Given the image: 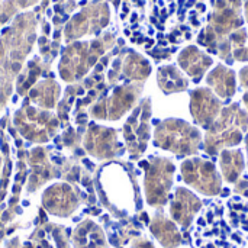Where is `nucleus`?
Listing matches in <instances>:
<instances>
[{
  "instance_id": "nucleus-8",
  "label": "nucleus",
  "mask_w": 248,
  "mask_h": 248,
  "mask_svg": "<svg viewBox=\"0 0 248 248\" xmlns=\"http://www.w3.org/2000/svg\"><path fill=\"white\" fill-rule=\"evenodd\" d=\"M134 248H155V247H154V244H153L151 241H148V240H145V238H140V240H137V241H135Z\"/></svg>"
},
{
  "instance_id": "nucleus-5",
  "label": "nucleus",
  "mask_w": 248,
  "mask_h": 248,
  "mask_svg": "<svg viewBox=\"0 0 248 248\" xmlns=\"http://www.w3.org/2000/svg\"><path fill=\"white\" fill-rule=\"evenodd\" d=\"M202 209V201L185 187L176 190V196L170 206V215L174 222L183 228H189L195 219V215Z\"/></svg>"
},
{
  "instance_id": "nucleus-2",
  "label": "nucleus",
  "mask_w": 248,
  "mask_h": 248,
  "mask_svg": "<svg viewBox=\"0 0 248 248\" xmlns=\"http://www.w3.org/2000/svg\"><path fill=\"white\" fill-rule=\"evenodd\" d=\"M235 125H248V116L238 106H231L222 112V118L211 126L206 135L205 148L209 154H217L224 144L235 145L241 141V134L246 128H235Z\"/></svg>"
},
{
  "instance_id": "nucleus-7",
  "label": "nucleus",
  "mask_w": 248,
  "mask_h": 248,
  "mask_svg": "<svg viewBox=\"0 0 248 248\" xmlns=\"http://www.w3.org/2000/svg\"><path fill=\"white\" fill-rule=\"evenodd\" d=\"M221 161H222V171H224V177L227 182L232 183L235 182L241 171H243V155L241 153H228V151H224L222 157H221Z\"/></svg>"
},
{
  "instance_id": "nucleus-6",
  "label": "nucleus",
  "mask_w": 248,
  "mask_h": 248,
  "mask_svg": "<svg viewBox=\"0 0 248 248\" xmlns=\"http://www.w3.org/2000/svg\"><path fill=\"white\" fill-rule=\"evenodd\" d=\"M150 231L164 248H177L183 244L182 234L179 232L176 224L164 217L163 209L151 219Z\"/></svg>"
},
{
  "instance_id": "nucleus-14",
  "label": "nucleus",
  "mask_w": 248,
  "mask_h": 248,
  "mask_svg": "<svg viewBox=\"0 0 248 248\" xmlns=\"http://www.w3.org/2000/svg\"><path fill=\"white\" fill-rule=\"evenodd\" d=\"M92 46H93V48H99V42H93Z\"/></svg>"
},
{
  "instance_id": "nucleus-16",
  "label": "nucleus",
  "mask_w": 248,
  "mask_h": 248,
  "mask_svg": "<svg viewBox=\"0 0 248 248\" xmlns=\"http://www.w3.org/2000/svg\"><path fill=\"white\" fill-rule=\"evenodd\" d=\"M25 1H26V0H20V3H25Z\"/></svg>"
},
{
  "instance_id": "nucleus-10",
  "label": "nucleus",
  "mask_w": 248,
  "mask_h": 248,
  "mask_svg": "<svg viewBox=\"0 0 248 248\" xmlns=\"http://www.w3.org/2000/svg\"><path fill=\"white\" fill-rule=\"evenodd\" d=\"M89 62H90V64H94V62H96V57H90V58H89Z\"/></svg>"
},
{
  "instance_id": "nucleus-13",
  "label": "nucleus",
  "mask_w": 248,
  "mask_h": 248,
  "mask_svg": "<svg viewBox=\"0 0 248 248\" xmlns=\"http://www.w3.org/2000/svg\"><path fill=\"white\" fill-rule=\"evenodd\" d=\"M33 41H35V35H31L29 36V42H33Z\"/></svg>"
},
{
  "instance_id": "nucleus-15",
  "label": "nucleus",
  "mask_w": 248,
  "mask_h": 248,
  "mask_svg": "<svg viewBox=\"0 0 248 248\" xmlns=\"http://www.w3.org/2000/svg\"><path fill=\"white\" fill-rule=\"evenodd\" d=\"M31 96H32V97L36 96V92H35V90H31Z\"/></svg>"
},
{
  "instance_id": "nucleus-1",
  "label": "nucleus",
  "mask_w": 248,
  "mask_h": 248,
  "mask_svg": "<svg viewBox=\"0 0 248 248\" xmlns=\"http://www.w3.org/2000/svg\"><path fill=\"white\" fill-rule=\"evenodd\" d=\"M154 144L176 154H193L201 147V134L183 121L169 119L157 128Z\"/></svg>"
},
{
  "instance_id": "nucleus-3",
  "label": "nucleus",
  "mask_w": 248,
  "mask_h": 248,
  "mask_svg": "<svg viewBox=\"0 0 248 248\" xmlns=\"http://www.w3.org/2000/svg\"><path fill=\"white\" fill-rule=\"evenodd\" d=\"M173 173L174 166L170 160L155 158L151 163L150 170L147 171L145 190H147V202L153 208H158L160 211L169 201V192L173 185Z\"/></svg>"
},
{
  "instance_id": "nucleus-12",
  "label": "nucleus",
  "mask_w": 248,
  "mask_h": 248,
  "mask_svg": "<svg viewBox=\"0 0 248 248\" xmlns=\"http://www.w3.org/2000/svg\"><path fill=\"white\" fill-rule=\"evenodd\" d=\"M1 150H3V153H7V150H9V147L3 144V145H1Z\"/></svg>"
},
{
  "instance_id": "nucleus-9",
  "label": "nucleus",
  "mask_w": 248,
  "mask_h": 248,
  "mask_svg": "<svg viewBox=\"0 0 248 248\" xmlns=\"http://www.w3.org/2000/svg\"><path fill=\"white\" fill-rule=\"evenodd\" d=\"M12 68H13V71H19V70H20V64H19V62H15V64L12 65Z\"/></svg>"
},
{
  "instance_id": "nucleus-4",
  "label": "nucleus",
  "mask_w": 248,
  "mask_h": 248,
  "mask_svg": "<svg viewBox=\"0 0 248 248\" xmlns=\"http://www.w3.org/2000/svg\"><path fill=\"white\" fill-rule=\"evenodd\" d=\"M183 179L187 185L206 196H215L221 192V179L209 161L189 160L182 166Z\"/></svg>"
},
{
  "instance_id": "nucleus-11",
  "label": "nucleus",
  "mask_w": 248,
  "mask_h": 248,
  "mask_svg": "<svg viewBox=\"0 0 248 248\" xmlns=\"http://www.w3.org/2000/svg\"><path fill=\"white\" fill-rule=\"evenodd\" d=\"M6 20H7V16L6 15H1L0 16V22H6Z\"/></svg>"
}]
</instances>
